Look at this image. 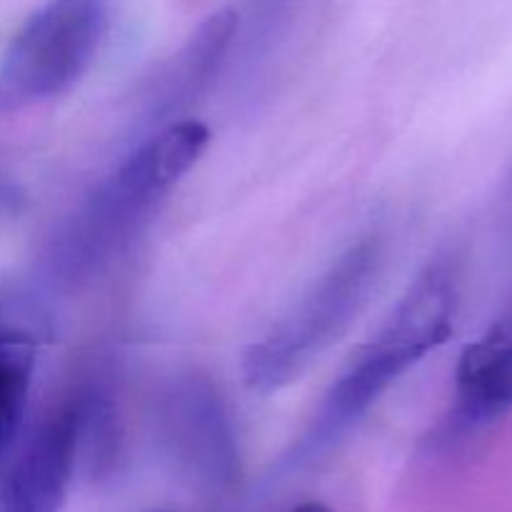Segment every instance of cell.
I'll list each match as a JSON object with an SVG mask.
<instances>
[{
  "label": "cell",
  "mask_w": 512,
  "mask_h": 512,
  "mask_svg": "<svg viewBox=\"0 0 512 512\" xmlns=\"http://www.w3.org/2000/svg\"><path fill=\"white\" fill-rule=\"evenodd\" d=\"M210 130L180 118L145 135L53 230L40 270L53 288H75L130 248L175 185L208 148Z\"/></svg>",
  "instance_id": "obj_1"
},
{
  "label": "cell",
  "mask_w": 512,
  "mask_h": 512,
  "mask_svg": "<svg viewBox=\"0 0 512 512\" xmlns=\"http://www.w3.org/2000/svg\"><path fill=\"white\" fill-rule=\"evenodd\" d=\"M455 310L458 268L450 258H438L413 280L378 333L345 363L280 468H308L338 448L395 380L450 338Z\"/></svg>",
  "instance_id": "obj_2"
},
{
  "label": "cell",
  "mask_w": 512,
  "mask_h": 512,
  "mask_svg": "<svg viewBox=\"0 0 512 512\" xmlns=\"http://www.w3.org/2000/svg\"><path fill=\"white\" fill-rule=\"evenodd\" d=\"M383 258V243L373 235L348 245L245 350L248 388L273 393L300 378L365 308L383 273Z\"/></svg>",
  "instance_id": "obj_3"
},
{
  "label": "cell",
  "mask_w": 512,
  "mask_h": 512,
  "mask_svg": "<svg viewBox=\"0 0 512 512\" xmlns=\"http://www.w3.org/2000/svg\"><path fill=\"white\" fill-rule=\"evenodd\" d=\"M105 0H48L23 25L0 58V115L63 95L98 55Z\"/></svg>",
  "instance_id": "obj_4"
},
{
  "label": "cell",
  "mask_w": 512,
  "mask_h": 512,
  "mask_svg": "<svg viewBox=\"0 0 512 512\" xmlns=\"http://www.w3.org/2000/svg\"><path fill=\"white\" fill-rule=\"evenodd\" d=\"M83 450V388L40 415L0 465V512H60Z\"/></svg>",
  "instance_id": "obj_5"
},
{
  "label": "cell",
  "mask_w": 512,
  "mask_h": 512,
  "mask_svg": "<svg viewBox=\"0 0 512 512\" xmlns=\"http://www.w3.org/2000/svg\"><path fill=\"white\" fill-rule=\"evenodd\" d=\"M158 423L165 448L190 478L208 488H225L238 478L233 420L205 375H180L160 393Z\"/></svg>",
  "instance_id": "obj_6"
},
{
  "label": "cell",
  "mask_w": 512,
  "mask_h": 512,
  "mask_svg": "<svg viewBox=\"0 0 512 512\" xmlns=\"http://www.w3.org/2000/svg\"><path fill=\"white\" fill-rule=\"evenodd\" d=\"M512 413V313L463 350L455 368L448 438L488 430Z\"/></svg>",
  "instance_id": "obj_7"
},
{
  "label": "cell",
  "mask_w": 512,
  "mask_h": 512,
  "mask_svg": "<svg viewBox=\"0 0 512 512\" xmlns=\"http://www.w3.org/2000/svg\"><path fill=\"white\" fill-rule=\"evenodd\" d=\"M235 33H238V13L220 10L210 15L150 80L148 100H145L148 118L165 120L185 108L195 95L203 93L235 45Z\"/></svg>",
  "instance_id": "obj_8"
},
{
  "label": "cell",
  "mask_w": 512,
  "mask_h": 512,
  "mask_svg": "<svg viewBox=\"0 0 512 512\" xmlns=\"http://www.w3.org/2000/svg\"><path fill=\"white\" fill-rule=\"evenodd\" d=\"M38 340L0 333V465L18 440L33 383Z\"/></svg>",
  "instance_id": "obj_9"
},
{
  "label": "cell",
  "mask_w": 512,
  "mask_h": 512,
  "mask_svg": "<svg viewBox=\"0 0 512 512\" xmlns=\"http://www.w3.org/2000/svg\"><path fill=\"white\" fill-rule=\"evenodd\" d=\"M298 3L300 0H245V13L243 18L238 15V25H243V48L250 60L270 48Z\"/></svg>",
  "instance_id": "obj_10"
},
{
  "label": "cell",
  "mask_w": 512,
  "mask_h": 512,
  "mask_svg": "<svg viewBox=\"0 0 512 512\" xmlns=\"http://www.w3.org/2000/svg\"><path fill=\"white\" fill-rule=\"evenodd\" d=\"M20 210H23V193L18 190V185L0 178V218L18 215Z\"/></svg>",
  "instance_id": "obj_11"
},
{
  "label": "cell",
  "mask_w": 512,
  "mask_h": 512,
  "mask_svg": "<svg viewBox=\"0 0 512 512\" xmlns=\"http://www.w3.org/2000/svg\"><path fill=\"white\" fill-rule=\"evenodd\" d=\"M503 218H505V228H508V238L512 243V173L508 178V188H505V195H503Z\"/></svg>",
  "instance_id": "obj_12"
},
{
  "label": "cell",
  "mask_w": 512,
  "mask_h": 512,
  "mask_svg": "<svg viewBox=\"0 0 512 512\" xmlns=\"http://www.w3.org/2000/svg\"><path fill=\"white\" fill-rule=\"evenodd\" d=\"M290 512H333L328 508V505H323V503H315V500H308V503H300V505H295L293 510Z\"/></svg>",
  "instance_id": "obj_13"
}]
</instances>
